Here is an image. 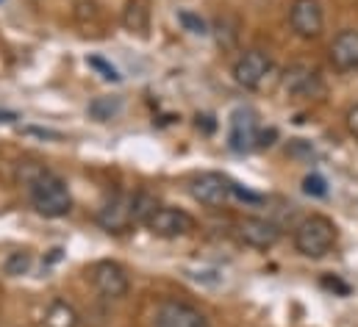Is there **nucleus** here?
I'll return each mask as SVG.
<instances>
[{
  "label": "nucleus",
  "instance_id": "19",
  "mask_svg": "<svg viewBox=\"0 0 358 327\" xmlns=\"http://www.w3.org/2000/svg\"><path fill=\"white\" fill-rule=\"evenodd\" d=\"M231 194H234L236 200H242V203H250V205H259V203L264 200L259 191H250V189H245V186H239V183H234V180H231Z\"/></svg>",
  "mask_w": 358,
  "mask_h": 327
},
{
  "label": "nucleus",
  "instance_id": "11",
  "mask_svg": "<svg viewBox=\"0 0 358 327\" xmlns=\"http://www.w3.org/2000/svg\"><path fill=\"white\" fill-rule=\"evenodd\" d=\"M236 231H239V239L253 249H272L280 242V228L262 217H245L236 225Z\"/></svg>",
  "mask_w": 358,
  "mask_h": 327
},
{
  "label": "nucleus",
  "instance_id": "12",
  "mask_svg": "<svg viewBox=\"0 0 358 327\" xmlns=\"http://www.w3.org/2000/svg\"><path fill=\"white\" fill-rule=\"evenodd\" d=\"M331 64L339 73H353L358 70V31H342L334 42H331Z\"/></svg>",
  "mask_w": 358,
  "mask_h": 327
},
{
  "label": "nucleus",
  "instance_id": "21",
  "mask_svg": "<svg viewBox=\"0 0 358 327\" xmlns=\"http://www.w3.org/2000/svg\"><path fill=\"white\" fill-rule=\"evenodd\" d=\"M322 286H325V289H331V291H339L342 297H348V294H350L348 283H342L339 277H322Z\"/></svg>",
  "mask_w": 358,
  "mask_h": 327
},
{
  "label": "nucleus",
  "instance_id": "13",
  "mask_svg": "<svg viewBox=\"0 0 358 327\" xmlns=\"http://www.w3.org/2000/svg\"><path fill=\"white\" fill-rule=\"evenodd\" d=\"M122 22L131 34L136 36H148L150 28V0H128L125 11H122Z\"/></svg>",
  "mask_w": 358,
  "mask_h": 327
},
{
  "label": "nucleus",
  "instance_id": "14",
  "mask_svg": "<svg viewBox=\"0 0 358 327\" xmlns=\"http://www.w3.org/2000/svg\"><path fill=\"white\" fill-rule=\"evenodd\" d=\"M78 311L64 303V300H53L48 305V314H45V325L48 327H78Z\"/></svg>",
  "mask_w": 358,
  "mask_h": 327
},
{
  "label": "nucleus",
  "instance_id": "10",
  "mask_svg": "<svg viewBox=\"0 0 358 327\" xmlns=\"http://www.w3.org/2000/svg\"><path fill=\"white\" fill-rule=\"evenodd\" d=\"M289 22L300 39H317L322 34V25H325V14H322L320 0H294L292 11H289Z\"/></svg>",
  "mask_w": 358,
  "mask_h": 327
},
{
  "label": "nucleus",
  "instance_id": "4",
  "mask_svg": "<svg viewBox=\"0 0 358 327\" xmlns=\"http://www.w3.org/2000/svg\"><path fill=\"white\" fill-rule=\"evenodd\" d=\"M134 203H136V194H128V191H117L111 194L103 208L97 211V225L108 233H125L136 225V211H134Z\"/></svg>",
  "mask_w": 358,
  "mask_h": 327
},
{
  "label": "nucleus",
  "instance_id": "17",
  "mask_svg": "<svg viewBox=\"0 0 358 327\" xmlns=\"http://www.w3.org/2000/svg\"><path fill=\"white\" fill-rule=\"evenodd\" d=\"M303 191H306L308 197H328V180H325L322 175L311 172V175L303 177Z\"/></svg>",
  "mask_w": 358,
  "mask_h": 327
},
{
  "label": "nucleus",
  "instance_id": "1",
  "mask_svg": "<svg viewBox=\"0 0 358 327\" xmlns=\"http://www.w3.org/2000/svg\"><path fill=\"white\" fill-rule=\"evenodd\" d=\"M20 177L28 186V197H31V205H34L36 214H42L48 219H59V217L70 214L73 194L56 172H50L45 166H36V164H25L20 169Z\"/></svg>",
  "mask_w": 358,
  "mask_h": 327
},
{
  "label": "nucleus",
  "instance_id": "3",
  "mask_svg": "<svg viewBox=\"0 0 358 327\" xmlns=\"http://www.w3.org/2000/svg\"><path fill=\"white\" fill-rule=\"evenodd\" d=\"M145 228L159 239H180V236H189L194 231V217L186 214L183 208L156 205L150 211V217L145 219Z\"/></svg>",
  "mask_w": 358,
  "mask_h": 327
},
{
  "label": "nucleus",
  "instance_id": "5",
  "mask_svg": "<svg viewBox=\"0 0 358 327\" xmlns=\"http://www.w3.org/2000/svg\"><path fill=\"white\" fill-rule=\"evenodd\" d=\"M259 136H262L259 114L248 106L236 108L231 114V122H228V147L234 153H250L259 147Z\"/></svg>",
  "mask_w": 358,
  "mask_h": 327
},
{
  "label": "nucleus",
  "instance_id": "20",
  "mask_svg": "<svg viewBox=\"0 0 358 327\" xmlns=\"http://www.w3.org/2000/svg\"><path fill=\"white\" fill-rule=\"evenodd\" d=\"M178 20L186 25V31H192V34H200V36H203V34H208V31H206V22H203L197 14H192V11H180Z\"/></svg>",
  "mask_w": 358,
  "mask_h": 327
},
{
  "label": "nucleus",
  "instance_id": "6",
  "mask_svg": "<svg viewBox=\"0 0 358 327\" xmlns=\"http://www.w3.org/2000/svg\"><path fill=\"white\" fill-rule=\"evenodd\" d=\"M189 194L206 208H222L234 197L231 194V177H225L220 172H200L189 180Z\"/></svg>",
  "mask_w": 358,
  "mask_h": 327
},
{
  "label": "nucleus",
  "instance_id": "15",
  "mask_svg": "<svg viewBox=\"0 0 358 327\" xmlns=\"http://www.w3.org/2000/svg\"><path fill=\"white\" fill-rule=\"evenodd\" d=\"M90 117L97 122H108L122 111V97H94L90 103Z\"/></svg>",
  "mask_w": 358,
  "mask_h": 327
},
{
  "label": "nucleus",
  "instance_id": "9",
  "mask_svg": "<svg viewBox=\"0 0 358 327\" xmlns=\"http://www.w3.org/2000/svg\"><path fill=\"white\" fill-rule=\"evenodd\" d=\"M153 327H211L208 319L189 303L164 300L153 314Z\"/></svg>",
  "mask_w": 358,
  "mask_h": 327
},
{
  "label": "nucleus",
  "instance_id": "18",
  "mask_svg": "<svg viewBox=\"0 0 358 327\" xmlns=\"http://www.w3.org/2000/svg\"><path fill=\"white\" fill-rule=\"evenodd\" d=\"M90 67H92V70H97V73H100L106 81H114V83L122 81V75H120V73H117V70H114V67H111L106 59H100V56H90Z\"/></svg>",
  "mask_w": 358,
  "mask_h": 327
},
{
  "label": "nucleus",
  "instance_id": "22",
  "mask_svg": "<svg viewBox=\"0 0 358 327\" xmlns=\"http://www.w3.org/2000/svg\"><path fill=\"white\" fill-rule=\"evenodd\" d=\"M345 119H348V131L356 136V142H358V103L348 111V117H345Z\"/></svg>",
  "mask_w": 358,
  "mask_h": 327
},
{
  "label": "nucleus",
  "instance_id": "8",
  "mask_svg": "<svg viewBox=\"0 0 358 327\" xmlns=\"http://www.w3.org/2000/svg\"><path fill=\"white\" fill-rule=\"evenodd\" d=\"M269 73H272V61L264 50H248L234 61V81L250 92L262 89Z\"/></svg>",
  "mask_w": 358,
  "mask_h": 327
},
{
  "label": "nucleus",
  "instance_id": "23",
  "mask_svg": "<svg viewBox=\"0 0 358 327\" xmlns=\"http://www.w3.org/2000/svg\"><path fill=\"white\" fill-rule=\"evenodd\" d=\"M20 119V114H14V111H0V125H8V122H17Z\"/></svg>",
  "mask_w": 358,
  "mask_h": 327
},
{
  "label": "nucleus",
  "instance_id": "16",
  "mask_svg": "<svg viewBox=\"0 0 358 327\" xmlns=\"http://www.w3.org/2000/svg\"><path fill=\"white\" fill-rule=\"evenodd\" d=\"M28 269H31V252H28V249L11 252V255L6 258V263H3V272H6L8 277H20V275H25Z\"/></svg>",
  "mask_w": 358,
  "mask_h": 327
},
{
  "label": "nucleus",
  "instance_id": "2",
  "mask_svg": "<svg viewBox=\"0 0 358 327\" xmlns=\"http://www.w3.org/2000/svg\"><path fill=\"white\" fill-rule=\"evenodd\" d=\"M336 239H339V231L334 219L322 214H311L294 228V249L303 258H325L334 249Z\"/></svg>",
  "mask_w": 358,
  "mask_h": 327
},
{
  "label": "nucleus",
  "instance_id": "7",
  "mask_svg": "<svg viewBox=\"0 0 358 327\" xmlns=\"http://www.w3.org/2000/svg\"><path fill=\"white\" fill-rule=\"evenodd\" d=\"M92 283H94L97 294L106 297V300H120V297H125V294H128V286H131L125 266L117 263V261H97V263L92 266Z\"/></svg>",
  "mask_w": 358,
  "mask_h": 327
}]
</instances>
